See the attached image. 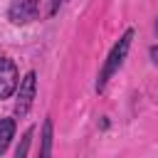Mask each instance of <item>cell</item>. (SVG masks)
Instances as JSON below:
<instances>
[{
  "instance_id": "cell-7",
  "label": "cell",
  "mask_w": 158,
  "mask_h": 158,
  "mask_svg": "<svg viewBox=\"0 0 158 158\" xmlns=\"http://www.w3.org/2000/svg\"><path fill=\"white\" fill-rule=\"evenodd\" d=\"M30 138H32V128H27V131H25V136H22V141H20L17 151H15V158H27V151H30Z\"/></svg>"
},
{
  "instance_id": "cell-3",
  "label": "cell",
  "mask_w": 158,
  "mask_h": 158,
  "mask_svg": "<svg viewBox=\"0 0 158 158\" xmlns=\"http://www.w3.org/2000/svg\"><path fill=\"white\" fill-rule=\"evenodd\" d=\"M37 12H40V0H15L7 10V17L15 25H27L37 20Z\"/></svg>"
},
{
  "instance_id": "cell-2",
  "label": "cell",
  "mask_w": 158,
  "mask_h": 158,
  "mask_svg": "<svg viewBox=\"0 0 158 158\" xmlns=\"http://www.w3.org/2000/svg\"><path fill=\"white\" fill-rule=\"evenodd\" d=\"M35 94H37V74H35V72H27L25 79L20 81L17 104H15V114H17L20 118L30 111V106H32V101H35Z\"/></svg>"
},
{
  "instance_id": "cell-5",
  "label": "cell",
  "mask_w": 158,
  "mask_h": 158,
  "mask_svg": "<svg viewBox=\"0 0 158 158\" xmlns=\"http://www.w3.org/2000/svg\"><path fill=\"white\" fill-rule=\"evenodd\" d=\"M37 158H52V118H44L42 133H40V156Z\"/></svg>"
},
{
  "instance_id": "cell-1",
  "label": "cell",
  "mask_w": 158,
  "mask_h": 158,
  "mask_svg": "<svg viewBox=\"0 0 158 158\" xmlns=\"http://www.w3.org/2000/svg\"><path fill=\"white\" fill-rule=\"evenodd\" d=\"M131 40H133V30H126V32L121 35V40L111 47V52H109V57H106V62H104V69H101V74H99L96 91H104L106 84H109V79H111V74L123 64V59H126V54H128V47H131Z\"/></svg>"
},
{
  "instance_id": "cell-4",
  "label": "cell",
  "mask_w": 158,
  "mask_h": 158,
  "mask_svg": "<svg viewBox=\"0 0 158 158\" xmlns=\"http://www.w3.org/2000/svg\"><path fill=\"white\" fill-rule=\"evenodd\" d=\"M17 89V67L12 59L0 57V99H7Z\"/></svg>"
},
{
  "instance_id": "cell-8",
  "label": "cell",
  "mask_w": 158,
  "mask_h": 158,
  "mask_svg": "<svg viewBox=\"0 0 158 158\" xmlns=\"http://www.w3.org/2000/svg\"><path fill=\"white\" fill-rule=\"evenodd\" d=\"M151 57H153V59L158 62V47H153V49H151Z\"/></svg>"
},
{
  "instance_id": "cell-6",
  "label": "cell",
  "mask_w": 158,
  "mask_h": 158,
  "mask_svg": "<svg viewBox=\"0 0 158 158\" xmlns=\"http://www.w3.org/2000/svg\"><path fill=\"white\" fill-rule=\"evenodd\" d=\"M12 136H15V121L12 118H0V156L7 151Z\"/></svg>"
}]
</instances>
